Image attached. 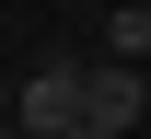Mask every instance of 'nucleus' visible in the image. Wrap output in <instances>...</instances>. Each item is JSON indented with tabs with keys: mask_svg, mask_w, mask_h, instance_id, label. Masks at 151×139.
Segmentation results:
<instances>
[{
	"mask_svg": "<svg viewBox=\"0 0 151 139\" xmlns=\"http://www.w3.org/2000/svg\"><path fill=\"white\" fill-rule=\"evenodd\" d=\"M105 58H128V70L151 58V0H128V12H105Z\"/></svg>",
	"mask_w": 151,
	"mask_h": 139,
	"instance_id": "3",
	"label": "nucleus"
},
{
	"mask_svg": "<svg viewBox=\"0 0 151 139\" xmlns=\"http://www.w3.org/2000/svg\"><path fill=\"white\" fill-rule=\"evenodd\" d=\"M139 81H151V58H139Z\"/></svg>",
	"mask_w": 151,
	"mask_h": 139,
	"instance_id": "5",
	"label": "nucleus"
},
{
	"mask_svg": "<svg viewBox=\"0 0 151 139\" xmlns=\"http://www.w3.org/2000/svg\"><path fill=\"white\" fill-rule=\"evenodd\" d=\"M139 116H151V81L128 58H93V128H139Z\"/></svg>",
	"mask_w": 151,
	"mask_h": 139,
	"instance_id": "2",
	"label": "nucleus"
},
{
	"mask_svg": "<svg viewBox=\"0 0 151 139\" xmlns=\"http://www.w3.org/2000/svg\"><path fill=\"white\" fill-rule=\"evenodd\" d=\"M70 139H128V128H70Z\"/></svg>",
	"mask_w": 151,
	"mask_h": 139,
	"instance_id": "4",
	"label": "nucleus"
},
{
	"mask_svg": "<svg viewBox=\"0 0 151 139\" xmlns=\"http://www.w3.org/2000/svg\"><path fill=\"white\" fill-rule=\"evenodd\" d=\"M70 128H93V58H47L12 93V139H70Z\"/></svg>",
	"mask_w": 151,
	"mask_h": 139,
	"instance_id": "1",
	"label": "nucleus"
}]
</instances>
